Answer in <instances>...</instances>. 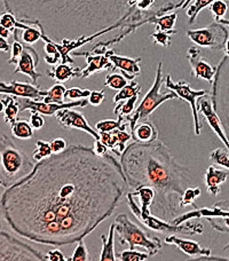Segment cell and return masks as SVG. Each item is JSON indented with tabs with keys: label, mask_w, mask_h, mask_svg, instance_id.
I'll return each mask as SVG.
<instances>
[{
	"label": "cell",
	"mask_w": 229,
	"mask_h": 261,
	"mask_svg": "<svg viewBox=\"0 0 229 261\" xmlns=\"http://www.w3.org/2000/svg\"><path fill=\"white\" fill-rule=\"evenodd\" d=\"M129 188L120 163L93 148L69 146L39 161L0 199L11 229L36 243H78L111 217Z\"/></svg>",
	"instance_id": "1"
},
{
	"label": "cell",
	"mask_w": 229,
	"mask_h": 261,
	"mask_svg": "<svg viewBox=\"0 0 229 261\" xmlns=\"http://www.w3.org/2000/svg\"><path fill=\"white\" fill-rule=\"evenodd\" d=\"M18 22L37 27L55 43L88 37L129 24L144 25L143 15L154 0H2ZM181 8L182 0H167Z\"/></svg>",
	"instance_id": "2"
},
{
	"label": "cell",
	"mask_w": 229,
	"mask_h": 261,
	"mask_svg": "<svg viewBox=\"0 0 229 261\" xmlns=\"http://www.w3.org/2000/svg\"><path fill=\"white\" fill-rule=\"evenodd\" d=\"M129 188L149 186L155 189L150 212L165 221L179 216L180 199L193 180L187 167L180 165L162 141L134 142L120 156Z\"/></svg>",
	"instance_id": "3"
},
{
	"label": "cell",
	"mask_w": 229,
	"mask_h": 261,
	"mask_svg": "<svg viewBox=\"0 0 229 261\" xmlns=\"http://www.w3.org/2000/svg\"><path fill=\"white\" fill-rule=\"evenodd\" d=\"M0 187H11L34 169V162L30 161L13 140L7 135L0 137Z\"/></svg>",
	"instance_id": "4"
},
{
	"label": "cell",
	"mask_w": 229,
	"mask_h": 261,
	"mask_svg": "<svg viewBox=\"0 0 229 261\" xmlns=\"http://www.w3.org/2000/svg\"><path fill=\"white\" fill-rule=\"evenodd\" d=\"M114 223L120 245L128 244L131 250H134L135 246L144 248L148 251L149 257L156 255L162 249V241L158 237L149 236L142 228L131 221L125 213L117 214Z\"/></svg>",
	"instance_id": "5"
},
{
	"label": "cell",
	"mask_w": 229,
	"mask_h": 261,
	"mask_svg": "<svg viewBox=\"0 0 229 261\" xmlns=\"http://www.w3.org/2000/svg\"><path fill=\"white\" fill-rule=\"evenodd\" d=\"M126 202H128L131 212L134 214L135 218L154 231H161L164 232V234H184L191 236L200 235L204 232V227L198 221L188 220L181 223V225H173L172 222L163 220V219L157 218L151 213L149 216H143L141 213V208L135 203L132 193H128V195H126Z\"/></svg>",
	"instance_id": "6"
},
{
	"label": "cell",
	"mask_w": 229,
	"mask_h": 261,
	"mask_svg": "<svg viewBox=\"0 0 229 261\" xmlns=\"http://www.w3.org/2000/svg\"><path fill=\"white\" fill-rule=\"evenodd\" d=\"M211 86L213 109L221 120L223 130L229 141V57L226 54L217 65L216 76Z\"/></svg>",
	"instance_id": "7"
},
{
	"label": "cell",
	"mask_w": 229,
	"mask_h": 261,
	"mask_svg": "<svg viewBox=\"0 0 229 261\" xmlns=\"http://www.w3.org/2000/svg\"><path fill=\"white\" fill-rule=\"evenodd\" d=\"M162 84H163V62L161 61L157 64L156 78L151 88L148 91L147 94L144 95L142 101L140 102L138 108L134 109L133 114L128 115L125 117L126 122L129 123L130 128H133L138 122H141V120H148L149 117H150V115L162 103L177 97L175 93L172 91L170 93L162 94L161 93Z\"/></svg>",
	"instance_id": "8"
},
{
	"label": "cell",
	"mask_w": 229,
	"mask_h": 261,
	"mask_svg": "<svg viewBox=\"0 0 229 261\" xmlns=\"http://www.w3.org/2000/svg\"><path fill=\"white\" fill-rule=\"evenodd\" d=\"M40 251L23 243L11 234L0 231V261H43Z\"/></svg>",
	"instance_id": "9"
},
{
	"label": "cell",
	"mask_w": 229,
	"mask_h": 261,
	"mask_svg": "<svg viewBox=\"0 0 229 261\" xmlns=\"http://www.w3.org/2000/svg\"><path fill=\"white\" fill-rule=\"evenodd\" d=\"M187 37L199 47H204L212 50V52H220V50L225 49L229 32L226 25L214 21L205 28L188 30Z\"/></svg>",
	"instance_id": "10"
},
{
	"label": "cell",
	"mask_w": 229,
	"mask_h": 261,
	"mask_svg": "<svg viewBox=\"0 0 229 261\" xmlns=\"http://www.w3.org/2000/svg\"><path fill=\"white\" fill-rule=\"evenodd\" d=\"M164 82H165L166 88H169L170 91L174 92L179 99L188 102V103L190 105L191 110H193L195 134L200 135V132H202V125H200L199 118H198L197 100H198V97L208 94V92L204 91V90H199V91L191 90L190 84H188L185 81H181L179 83H174L172 81L171 74H167V76L164 79Z\"/></svg>",
	"instance_id": "11"
},
{
	"label": "cell",
	"mask_w": 229,
	"mask_h": 261,
	"mask_svg": "<svg viewBox=\"0 0 229 261\" xmlns=\"http://www.w3.org/2000/svg\"><path fill=\"white\" fill-rule=\"evenodd\" d=\"M16 100L20 105V111L30 110L31 113H39L45 116H54L61 109L65 108H73V107H86L88 105L87 99H81L78 101H71L68 103H46V102H41L39 100L29 99V97H20L16 96Z\"/></svg>",
	"instance_id": "12"
},
{
	"label": "cell",
	"mask_w": 229,
	"mask_h": 261,
	"mask_svg": "<svg viewBox=\"0 0 229 261\" xmlns=\"http://www.w3.org/2000/svg\"><path fill=\"white\" fill-rule=\"evenodd\" d=\"M55 117L62 127L81 129L92 135L94 140H100V133L95 128L90 126L85 116L79 111L71 110V108L61 109L55 114Z\"/></svg>",
	"instance_id": "13"
},
{
	"label": "cell",
	"mask_w": 229,
	"mask_h": 261,
	"mask_svg": "<svg viewBox=\"0 0 229 261\" xmlns=\"http://www.w3.org/2000/svg\"><path fill=\"white\" fill-rule=\"evenodd\" d=\"M197 109L198 111L203 114L204 120L209 124V126L213 129V132L218 135V138L221 140L222 143L226 146V149L229 152V141L226 137L225 130H223L221 120L217 115L216 110L213 109L212 101H211V95L205 94L203 96L198 97L197 100Z\"/></svg>",
	"instance_id": "14"
},
{
	"label": "cell",
	"mask_w": 229,
	"mask_h": 261,
	"mask_svg": "<svg viewBox=\"0 0 229 261\" xmlns=\"http://www.w3.org/2000/svg\"><path fill=\"white\" fill-rule=\"evenodd\" d=\"M187 58H188L194 76L198 79H203V81L208 82L210 85H212L214 76H216L217 67H213L208 61V59L203 57L202 53H200V49L196 47V46H193V47L188 49Z\"/></svg>",
	"instance_id": "15"
},
{
	"label": "cell",
	"mask_w": 229,
	"mask_h": 261,
	"mask_svg": "<svg viewBox=\"0 0 229 261\" xmlns=\"http://www.w3.org/2000/svg\"><path fill=\"white\" fill-rule=\"evenodd\" d=\"M39 55L35 48L31 46L24 45L23 52L17 60L16 68L14 70V73H23L27 74L31 79L34 85H38V79L41 77V73L37 71L36 68L39 64Z\"/></svg>",
	"instance_id": "16"
},
{
	"label": "cell",
	"mask_w": 229,
	"mask_h": 261,
	"mask_svg": "<svg viewBox=\"0 0 229 261\" xmlns=\"http://www.w3.org/2000/svg\"><path fill=\"white\" fill-rule=\"evenodd\" d=\"M0 94H9L20 97H29V99L40 100L47 95V91L39 88V85H34L29 83L21 82H0Z\"/></svg>",
	"instance_id": "17"
},
{
	"label": "cell",
	"mask_w": 229,
	"mask_h": 261,
	"mask_svg": "<svg viewBox=\"0 0 229 261\" xmlns=\"http://www.w3.org/2000/svg\"><path fill=\"white\" fill-rule=\"evenodd\" d=\"M71 54L73 57L86 58L87 67L82 69L81 77H79L81 79L90 77L91 74L95 72H102L105 70H107V71H113V70L116 69L114 63L106 55H94L91 54V52H87V50H85V52H74L73 50Z\"/></svg>",
	"instance_id": "18"
},
{
	"label": "cell",
	"mask_w": 229,
	"mask_h": 261,
	"mask_svg": "<svg viewBox=\"0 0 229 261\" xmlns=\"http://www.w3.org/2000/svg\"><path fill=\"white\" fill-rule=\"evenodd\" d=\"M105 55L114 63L115 68L119 69L123 72L124 77L129 79V81H133L135 77L141 73V68H140V61L142 60L141 58L131 59L126 57H120V55H117L113 49L107 50Z\"/></svg>",
	"instance_id": "19"
},
{
	"label": "cell",
	"mask_w": 229,
	"mask_h": 261,
	"mask_svg": "<svg viewBox=\"0 0 229 261\" xmlns=\"http://www.w3.org/2000/svg\"><path fill=\"white\" fill-rule=\"evenodd\" d=\"M165 243L170 245H174L180 251H182L185 254L189 255L191 258H198V257H210L211 255V250L204 249L199 245V243L195 241L184 240L177 236H169L165 239Z\"/></svg>",
	"instance_id": "20"
},
{
	"label": "cell",
	"mask_w": 229,
	"mask_h": 261,
	"mask_svg": "<svg viewBox=\"0 0 229 261\" xmlns=\"http://www.w3.org/2000/svg\"><path fill=\"white\" fill-rule=\"evenodd\" d=\"M131 135L133 141L139 143H150L158 140V130L149 120H141L135 124V126L131 128Z\"/></svg>",
	"instance_id": "21"
},
{
	"label": "cell",
	"mask_w": 229,
	"mask_h": 261,
	"mask_svg": "<svg viewBox=\"0 0 229 261\" xmlns=\"http://www.w3.org/2000/svg\"><path fill=\"white\" fill-rule=\"evenodd\" d=\"M82 68L73 67L70 63H62L55 65L54 68L47 70V76L59 83L68 82L74 77H81Z\"/></svg>",
	"instance_id": "22"
},
{
	"label": "cell",
	"mask_w": 229,
	"mask_h": 261,
	"mask_svg": "<svg viewBox=\"0 0 229 261\" xmlns=\"http://www.w3.org/2000/svg\"><path fill=\"white\" fill-rule=\"evenodd\" d=\"M228 178V172L214 169L213 166H210L207 174H205V186H207L208 192L212 196H218L221 192L220 186L226 182Z\"/></svg>",
	"instance_id": "23"
},
{
	"label": "cell",
	"mask_w": 229,
	"mask_h": 261,
	"mask_svg": "<svg viewBox=\"0 0 229 261\" xmlns=\"http://www.w3.org/2000/svg\"><path fill=\"white\" fill-rule=\"evenodd\" d=\"M114 237H115V223L113 222L110 225L108 236L101 235L102 250H101L99 260H101V261H116L117 260L116 253H115Z\"/></svg>",
	"instance_id": "24"
},
{
	"label": "cell",
	"mask_w": 229,
	"mask_h": 261,
	"mask_svg": "<svg viewBox=\"0 0 229 261\" xmlns=\"http://www.w3.org/2000/svg\"><path fill=\"white\" fill-rule=\"evenodd\" d=\"M4 103V120L6 124L13 125L16 122L17 115L20 113V105L16 100V96L6 94L3 96Z\"/></svg>",
	"instance_id": "25"
},
{
	"label": "cell",
	"mask_w": 229,
	"mask_h": 261,
	"mask_svg": "<svg viewBox=\"0 0 229 261\" xmlns=\"http://www.w3.org/2000/svg\"><path fill=\"white\" fill-rule=\"evenodd\" d=\"M133 197L138 196L140 197V203H141V213L143 216H149L150 214V206L155 198V189L149 186H141L138 187L134 193H132Z\"/></svg>",
	"instance_id": "26"
},
{
	"label": "cell",
	"mask_w": 229,
	"mask_h": 261,
	"mask_svg": "<svg viewBox=\"0 0 229 261\" xmlns=\"http://www.w3.org/2000/svg\"><path fill=\"white\" fill-rule=\"evenodd\" d=\"M177 16L179 15H177L176 13H167L162 16H157V17L151 18L150 23L155 24L156 31H165L170 35H174L177 32L174 29Z\"/></svg>",
	"instance_id": "27"
},
{
	"label": "cell",
	"mask_w": 229,
	"mask_h": 261,
	"mask_svg": "<svg viewBox=\"0 0 229 261\" xmlns=\"http://www.w3.org/2000/svg\"><path fill=\"white\" fill-rule=\"evenodd\" d=\"M16 28H20V40L27 45H34L39 39H41V31L36 29L32 25L23 24L21 22H16Z\"/></svg>",
	"instance_id": "28"
},
{
	"label": "cell",
	"mask_w": 229,
	"mask_h": 261,
	"mask_svg": "<svg viewBox=\"0 0 229 261\" xmlns=\"http://www.w3.org/2000/svg\"><path fill=\"white\" fill-rule=\"evenodd\" d=\"M41 40L45 43V62L48 63L50 65H55L58 64V62L61 60V54L59 52V49L57 47V44H55V41H53L52 39L47 37L46 35H44L43 32H41Z\"/></svg>",
	"instance_id": "29"
},
{
	"label": "cell",
	"mask_w": 229,
	"mask_h": 261,
	"mask_svg": "<svg viewBox=\"0 0 229 261\" xmlns=\"http://www.w3.org/2000/svg\"><path fill=\"white\" fill-rule=\"evenodd\" d=\"M11 127L13 137L18 140H29L34 137V128L31 124L24 119H16V122L11 125Z\"/></svg>",
	"instance_id": "30"
},
{
	"label": "cell",
	"mask_w": 229,
	"mask_h": 261,
	"mask_svg": "<svg viewBox=\"0 0 229 261\" xmlns=\"http://www.w3.org/2000/svg\"><path fill=\"white\" fill-rule=\"evenodd\" d=\"M129 126V123L126 122L124 116L119 115L118 119L113 120V119H105L101 120V122L96 123L95 129L97 132H111V130L115 129H126Z\"/></svg>",
	"instance_id": "31"
},
{
	"label": "cell",
	"mask_w": 229,
	"mask_h": 261,
	"mask_svg": "<svg viewBox=\"0 0 229 261\" xmlns=\"http://www.w3.org/2000/svg\"><path fill=\"white\" fill-rule=\"evenodd\" d=\"M140 93H141V86H140V84L138 82H135L133 79V81H131L130 84H126V85L121 88V90H119V92L114 96V103L117 105L119 103L120 101L128 100L134 95H140Z\"/></svg>",
	"instance_id": "32"
},
{
	"label": "cell",
	"mask_w": 229,
	"mask_h": 261,
	"mask_svg": "<svg viewBox=\"0 0 229 261\" xmlns=\"http://www.w3.org/2000/svg\"><path fill=\"white\" fill-rule=\"evenodd\" d=\"M65 90L67 88L62 84H55V85L50 87V90L47 91V95L44 97L43 101L46 102V103H63Z\"/></svg>",
	"instance_id": "33"
},
{
	"label": "cell",
	"mask_w": 229,
	"mask_h": 261,
	"mask_svg": "<svg viewBox=\"0 0 229 261\" xmlns=\"http://www.w3.org/2000/svg\"><path fill=\"white\" fill-rule=\"evenodd\" d=\"M200 194H202V190H200L199 187H188L186 190L184 195L181 196L180 199V206L181 208H185L189 205H193L195 208H197L198 206L195 204V199L199 197Z\"/></svg>",
	"instance_id": "34"
},
{
	"label": "cell",
	"mask_w": 229,
	"mask_h": 261,
	"mask_svg": "<svg viewBox=\"0 0 229 261\" xmlns=\"http://www.w3.org/2000/svg\"><path fill=\"white\" fill-rule=\"evenodd\" d=\"M52 148H50V143L47 141H43V140H38L36 142V149L34 150V155H32V160L35 162L43 161L45 158L49 157L52 155Z\"/></svg>",
	"instance_id": "35"
},
{
	"label": "cell",
	"mask_w": 229,
	"mask_h": 261,
	"mask_svg": "<svg viewBox=\"0 0 229 261\" xmlns=\"http://www.w3.org/2000/svg\"><path fill=\"white\" fill-rule=\"evenodd\" d=\"M213 2H216V0H194L193 5L187 9V15L189 17V24H193L196 18H197L199 12L209 7Z\"/></svg>",
	"instance_id": "36"
},
{
	"label": "cell",
	"mask_w": 229,
	"mask_h": 261,
	"mask_svg": "<svg viewBox=\"0 0 229 261\" xmlns=\"http://www.w3.org/2000/svg\"><path fill=\"white\" fill-rule=\"evenodd\" d=\"M139 100V95H134L132 97H130V99L125 100V102L120 101L121 103H117V107L114 109V113L115 115H121V116H128L131 115L134 111L135 109V105H137V102Z\"/></svg>",
	"instance_id": "37"
},
{
	"label": "cell",
	"mask_w": 229,
	"mask_h": 261,
	"mask_svg": "<svg viewBox=\"0 0 229 261\" xmlns=\"http://www.w3.org/2000/svg\"><path fill=\"white\" fill-rule=\"evenodd\" d=\"M210 161L229 170V153L225 148H217L210 153Z\"/></svg>",
	"instance_id": "38"
},
{
	"label": "cell",
	"mask_w": 229,
	"mask_h": 261,
	"mask_svg": "<svg viewBox=\"0 0 229 261\" xmlns=\"http://www.w3.org/2000/svg\"><path fill=\"white\" fill-rule=\"evenodd\" d=\"M208 220V222L211 225L213 229H216L220 232H228L229 231V217H218V218H213V217H209L205 218ZM223 250H229V243L226 245Z\"/></svg>",
	"instance_id": "39"
},
{
	"label": "cell",
	"mask_w": 229,
	"mask_h": 261,
	"mask_svg": "<svg viewBox=\"0 0 229 261\" xmlns=\"http://www.w3.org/2000/svg\"><path fill=\"white\" fill-rule=\"evenodd\" d=\"M126 84H128V79H126L123 74L119 73H110L107 76L106 82L104 85L111 88V90L119 91L123 88Z\"/></svg>",
	"instance_id": "40"
},
{
	"label": "cell",
	"mask_w": 229,
	"mask_h": 261,
	"mask_svg": "<svg viewBox=\"0 0 229 261\" xmlns=\"http://www.w3.org/2000/svg\"><path fill=\"white\" fill-rule=\"evenodd\" d=\"M116 257H117V260H120V261H142L150 258L148 253L139 252V251L131 250V249L128 251H121V252L117 254Z\"/></svg>",
	"instance_id": "41"
},
{
	"label": "cell",
	"mask_w": 229,
	"mask_h": 261,
	"mask_svg": "<svg viewBox=\"0 0 229 261\" xmlns=\"http://www.w3.org/2000/svg\"><path fill=\"white\" fill-rule=\"evenodd\" d=\"M210 11L212 12L214 20L219 21L226 15L228 11V5L223 0H216V2H213L210 5Z\"/></svg>",
	"instance_id": "42"
},
{
	"label": "cell",
	"mask_w": 229,
	"mask_h": 261,
	"mask_svg": "<svg viewBox=\"0 0 229 261\" xmlns=\"http://www.w3.org/2000/svg\"><path fill=\"white\" fill-rule=\"evenodd\" d=\"M91 91L90 90H82L79 87H71L67 88L64 93V99L67 100H81L86 99L90 96Z\"/></svg>",
	"instance_id": "43"
},
{
	"label": "cell",
	"mask_w": 229,
	"mask_h": 261,
	"mask_svg": "<svg viewBox=\"0 0 229 261\" xmlns=\"http://www.w3.org/2000/svg\"><path fill=\"white\" fill-rule=\"evenodd\" d=\"M88 259L90 258H88L87 246L85 245V243H84V240L79 241L77 248L73 251L72 257L69 258L68 260H70V261H87Z\"/></svg>",
	"instance_id": "44"
},
{
	"label": "cell",
	"mask_w": 229,
	"mask_h": 261,
	"mask_svg": "<svg viewBox=\"0 0 229 261\" xmlns=\"http://www.w3.org/2000/svg\"><path fill=\"white\" fill-rule=\"evenodd\" d=\"M150 38L154 39V43L163 46V47H169L171 45V35L165 31H155L150 35Z\"/></svg>",
	"instance_id": "45"
},
{
	"label": "cell",
	"mask_w": 229,
	"mask_h": 261,
	"mask_svg": "<svg viewBox=\"0 0 229 261\" xmlns=\"http://www.w3.org/2000/svg\"><path fill=\"white\" fill-rule=\"evenodd\" d=\"M16 22L17 20L15 18V16L9 12L2 14V17H0V25H3L4 28H6V29L11 30L12 32L15 30Z\"/></svg>",
	"instance_id": "46"
},
{
	"label": "cell",
	"mask_w": 229,
	"mask_h": 261,
	"mask_svg": "<svg viewBox=\"0 0 229 261\" xmlns=\"http://www.w3.org/2000/svg\"><path fill=\"white\" fill-rule=\"evenodd\" d=\"M106 99V93L104 90L100 91H91V94L88 96V105H91L93 107H97L100 106L102 102Z\"/></svg>",
	"instance_id": "47"
},
{
	"label": "cell",
	"mask_w": 229,
	"mask_h": 261,
	"mask_svg": "<svg viewBox=\"0 0 229 261\" xmlns=\"http://www.w3.org/2000/svg\"><path fill=\"white\" fill-rule=\"evenodd\" d=\"M49 143H50V148H52L53 153L62 152L68 147L67 141L62 138H55L52 140V141H49Z\"/></svg>",
	"instance_id": "48"
},
{
	"label": "cell",
	"mask_w": 229,
	"mask_h": 261,
	"mask_svg": "<svg viewBox=\"0 0 229 261\" xmlns=\"http://www.w3.org/2000/svg\"><path fill=\"white\" fill-rule=\"evenodd\" d=\"M29 123L31 124V126L34 129H41L45 125V119L39 113H31Z\"/></svg>",
	"instance_id": "49"
},
{
	"label": "cell",
	"mask_w": 229,
	"mask_h": 261,
	"mask_svg": "<svg viewBox=\"0 0 229 261\" xmlns=\"http://www.w3.org/2000/svg\"><path fill=\"white\" fill-rule=\"evenodd\" d=\"M46 260H50V261H67L68 259L64 257L63 253L61 252L60 250L54 249L52 251H49L47 257H46Z\"/></svg>",
	"instance_id": "50"
},
{
	"label": "cell",
	"mask_w": 229,
	"mask_h": 261,
	"mask_svg": "<svg viewBox=\"0 0 229 261\" xmlns=\"http://www.w3.org/2000/svg\"><path fill=\"white\" fill-rule=\"evenodd\" d=\"M93 149H94V151L100 156H106L107 153H109L108 147H106L105 144L100 141V140H95L94 147H93Z\"/></svg>",
	"instance_id": "51"
},
{
	"label": "cell",
	"mask_w": 229,
	"mask_h": 261,
	"mask_svg": "<svg viewBox=\"0 0 229 261\" xmlns=\"http://www.w3.org/2000/svg\"><path fill=\"white\" fill-rule=\"evenodd\" d=\"M0 50H4V52H9L11 50V45L8 44L7 39L0 37Z\"/></svg>",
	"instance_id": "52"
},
{
	"label": "cell",
	"mask_w": 229,
	"mask_h": 261,
	"mask_svg": "<svg viewBox=\"0 0 229 261\" xmlns=\"http://www.w3.org/2000/svg\"><path fill=\"white\" fill-rule=\"evenodd\" d=\"M213 205H216V206L225 210V211H229V200H221V202H218Z\"/></svg>",
	"instance_id": "53"
},
{
	"label": "cell",
	"mask_w": 229,
	"mask_h": 261,
	"mask_svg": "<svg viewBox=\"0 0 229 261\" xmlns=\"http://www.w3.org/2000/svg\"><path fill=\"white\" fill-rule=\"evenodd\" d=\"M219 23H221V24L223 25H228L229 27V20H227V18H220V20L217 21Z\"/></svg>",
	"instance_id": "54"
},
{
	"label": "cell",
	"mask_w": 229,
	"mask_h": 261,
	"mask_svg": "<svg viewBox=\"0 0 229 261\" xmlns=\"http://www.w3.org/2000/svg\"><path fill=\"white\" fill-rule=\"evenodd\" d=\"M225 49H226V55H227V57H229V37H228V39H227V41H226Z\"/></svg>",
	"instance_id": "55"
},
{
	"label": "cell",
	"mask_w": 229,
	"mask_h": 261,
	"mask_svg": "<svg viewBox=\"0 0 229 261\" xmlns=\"http://www.w3.org/2000/svg\"><path fill=\"white\" fill-rule=\"evenodd\" d=\"M191 2H194V0H185V3H184V5H182L181 8H187L188 7V5H190Z\"/></svg>",
	"instance_id": "56"
},
{
	"label": "cell",
	"mask_w": 229,
	"mask_h": 261,
	"mask_svg": "<svg viewBox=\"0 0 229 261\" xmlns=\"http://www.w3.org/2000/svg\"><path fill=\"white\" fill-rule=\"evenodd\" d=\"M2 113H4V103H3V101L0 100V114Z\"/></svg>",
	"instance_id": "57"
},
{
	"label": "cell",
	"mask_w": 229,
	"mask_h": 261,
	"mask_svg": "<svg viewBox=\"0 0 229 261\" xmlns=\"http://www.w3.org/2000/svg\"><path fill=\"white\" fill-rule=\"evenodd\" d=\"M0 228H2V222H0Z\"/></svg>",
	"instance_id": "58"
},
{
	"label": "cell",
	"mask_w": 229,
	"mask_h": 261,
	"mask_svg": "<svg viewBox=\"0 0 229 261\" xmlns=\"http://www.w3.org/2000/svg\"><path fill=\"white\" fill-rule=\"evenodd\" d=\"M0 17H2V14H0Z\"/></svg>",
	"instance_id": "59"
},
{
	"label": "cell",
	"mask_w": 229,
	"mask_h": 261,
	"mask_svg": "<svg viewBox=\"0 0 229 261\" xmlns=\"http://www.w3.org/2000/svg\"><path fill=\"white\" fill-rule=\"evenodd\" d=\"M0 165H2V162H0Z\"/></svg>",
	"instance_id": "60"
}]
</instances>
